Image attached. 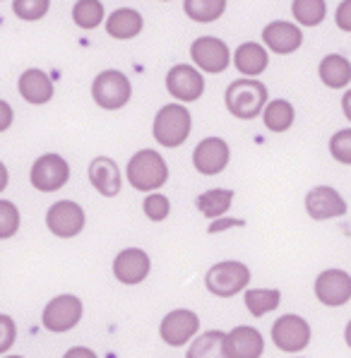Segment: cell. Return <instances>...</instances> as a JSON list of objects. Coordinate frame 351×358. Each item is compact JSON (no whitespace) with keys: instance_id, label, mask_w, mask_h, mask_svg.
Here are the masks:
<instances>
[{"instance_id":"cell-1","label":"cell","mask_w":351,"mask_h":358,"mask_svg":"<svg viewBox=\"0 0 351 358\" xmlns=\"http://www.w3.org/2000/svg\"><path fill=\"white\" fill-rule=\"evenodd\" d=\"M125 178L140 192H157L169 180V166L157 150H140L130 157Z\"/></svg>"},{"instance_id":"cell-2","label":"cell","mask_w":351,"mask_h":358,"mask_svg":"<svg viewBox=\"0 0 351 358\" xmlns=\"http://www.w3.org/2000/svg\"><path fill=\"white\" fill-rule=\"evenodd\" d=\"M267 87L260 80L253 77H243L229 85L227 94H224V103H227L229 113L238 120H253L262 113L267 106Z\"/></svg>"},{"instance_id":"cell-3","label":"cell","mask_w":351,"mask_h":358,"mask_svg":"<svg viewBox=\"0 0 351 358\" xmlns=\"http://www.w3.org/2000/svg\"><path fill=\"white\" fill-rule=\"evenodd\" d=\"M193 130V115L183 103H166L155 115L152 123V135H155L157 145L166 147V150H176L190 137Z\"/></svg>"},{"instance_id":"cell-4","label":"cell","mask_w":351,"mask_h":358,"mask_svg":"<svg viewBox=\"0 0 351 358\" xmlns=\"http://www.w3.org/2000/svg\"><path fill=\"white\" fill-rule=\"evenodd\" d=\"M250 279H253V274H250V267L245 262L224 260L207 269L205 289L217 299H234L241 291L248 289Z\"/></svg>"},{"instance_id":"cell-5","label":"cell","mask_w":351,"mask_h":358,"mask_svg":"<svg viewBox=\"0 0 351 358\" xmlns=\"http://www.w3.org/2000/svg\"><path fill=\"white\" fill-rule=\"evenodd\" d=\"M92 96L103 111H118L133 96V85L120 70H103L92 82Z\"/></svg>"},{"instance_id":"cell-6","label":"cell","mask_w":351,"mask_h":358,"mask_svg":"<svg viewBox=\"0 0 351 358\" xmlns=\"http://www.w3.org/2000/svg\"><path fill=\"white\" fill-rule=\"evenodd\" d=\"M85 315V303L75 294H60L46 303L41 313V324L53 334H65L75 329Z\"/></svg>"},{"instance_id":"cell-7","label":"cell","mask_w":351,"mask_h":358,"mask_svg":"<svg viewBox=\"0 0 351 358\" xmlns=\"http://www.w3.org/2000/svg\"><path fill=\"white\" fill-rule=\"evenodd\" d=\"M313 337L310 322L306 317L296 315V313H287V315L277 317L272 324V341L282 354H301L308 349Z\"/></svg>"},{"instance_id":"cell-8","label":"cell","mask_w":351,"mask_h":358,"mask_svg":"<svg viewBox=\"0 0 351 358\" xmlns=\"http://www.w3.org/2000/svg\"><path fill=\"white\" fill-rule=\"evenodd\" d=\"M197 332H200V315L190 308H176V310L166 313L159 324V337L173 349L190 344L197 337Z\"/></svg>"},{"instance_id":"cell-9","label":"cell","mask_w":351,"mask_h":358,"mask_svg":"<svg viewBox=\"0 0 351 358\" xmlns=\"http://www.w3.org/2000/svg\"><path fill=\"white\" fill-rule=\"evenodd\" d=\"M87 214L82 205L73 200H58L56 205L48 207L46 212V227L56 238H75L85 231Z\"/></svg>"},{"instance_id":"cell-10","label":"cell","mask_w":351,"mask_h":358,"mask_svg":"<svg viewBox=\"0 0 351 358\" xmlns=\"http://www.w3.org/2000/svg\"><path fill=\"white\" fill-rule=\"evenodd\" d=\"M315 299L327 308H342L351 301V274L347 269H322L313 284Z\"/></svg>"},{"instance_id":"cell-11","label":"cell","mask_w":351,"mask_h":358,"mask_svg":"<svg viewBox=\"0 0 351 358\" xmlns=\"http://www.w3.org/2000/svg\"><path fill=\"white\" fill-rule=\"evenodd\" d=\"M29 180L39 192H56L70 180V164L60 154H41L31 164Z\"/></svg>"},{"instance_id":"cell-12","label":"cell","mask_w":351,"mask_h":358,"mask_svg":"<svg viewBox=\"0 0 351 358\" xmlns=\"http://www.w3.org/2000/svg\"><path fill=\"white\" fill-rule=\"evenodd\" d=\"M347 200L342 192L334 190L332 185H315L306 195V214L313 222H327V219H339L347 214Z\"/></svg>"},{"instance_id":"cell-13","label":"cell","mask_w":351,"mask_h":358,"mask_svg":"<svg viewBox=\"0 0 351 358\" xmlns=\"http://www.w3.org/2000/svg\"><path fill=\"white\" fill-rule=\"evenodd\" d=\"M190 56L197 70H205V73L219 75L229 68L231 63V51L229 46L217 36H200L190 46Z\"/></svg>"},{"instance_id":"cell-14","label":"cell","mask_w":351,"mask_h":358,"mask_svg":"<svg viewBox=\"0 0 351 358\" xmlns=\"http://www.w3.org/2000/svg\"><path fill=\"white\" fill-rule=\"evenodd\" d=\"M231 162V150L222 137H205L193 150V166L202 176H219Z\"/></svg>"},{"instance_id":"cell-15","label":"cell","mask_w":351,"mask_h":358,"mask_svg":"<svg viewBox=\"0 0 351 358\" xmlns=\"http://www.w3.org/2000/svg\"><path fill=\"white\" fill-rule=\"evenodd\" d=\"M166 90L180 103H193L205 92V80L195 65H173L166 75Z\"/></svg>"},{"instance_id":"cell-16","label":"cell","mask_w":351,"mask_h":358,"mask_svg":"<svg viewBox=\"0 0 351 358\" xmlns=\"http://www.w3.org/2000/svg\"><path fill=\"white\" fill-rule=\"evenodd\" d=\"M152 272V260L142 248H123L113 260V277L125 286L142 284Z\"/></svg>"},{"instance_id":"cell-17","label":"cell","mask_w":351,"mask_h":358,"mask_svg":"<svg viewBox=\"0 0 351 358\" xmlns=\"http://www.w3.org/2000/svg\"><path fill=\"white\" fill-rule=\"evenodd\" d=\"M262 41L270 51L279 53V56H289V53L299 51L303 43V31L299 24L287 20H277L262 29Z\"/></svg>"},{"instance_id":"cell-18","label":"cell","mask_w":351,"mask_h":358,"mask_svg":"<svg viewBox=\"0 0 351 358\" xmlns=\"http://www.w3.org/2000/svg\"><path fill=\"white\" fill-rule=\"evenodd\" d=\"M227 344L231 358H260L265 354V337L253 324H238L227 332Z\"/></svg>"},{"instance_id":"cell-19","label":"cell","mask_w":351,"mask_h":358,"mask_svg":"<svg viewBox=\"0 0 351 358\" xmlns=\"http://www.w3.org/2000/svg\"><path fill=\"white\" fill-rule=\"evenodd\" d=\"M89 183L94 190L103 197H116L123 188V173H120L118 164L108 157H96L89 164Z\"/></svg>"},{"instance_id":"cell-20","label":"cell","mask_w":351,"mask_h":358,"mask_svg":"<svg viewBox=\"0 0 351 358\" xmlns=\"http://www.w3.org/2000/svg\"><path fill=\"white\" fill-rule=\"evenodd\" d=\"M17 90H20V96L24 99L27 103L31 106H43L53 99V82L43 70H24L20 75V82H17Z\"/></svg>"},{"instance_id":"cell-21","label":"cell","mask_w":351,"mask_h":358,"mask_svg":"<svg viewBox=\"0 0 351 358\" xmlns=\"http://www.w3.org/2000/svg\"><path fill=\"white\" fill-rule=\"evenodd\" d=\"M234 65L238 73H243L245 77H255L262 75L270 65V53L265 51V46H260L257 41H245L236 48L234 53Z\"/></svg>"},{"instance_id":"cell-22","label":"cell","mask_w":351,"mask_h":358,"mask_svg":"<svg viewBox=\"0 0 351 358\" xmlns=\"http://www.w3.org/2000/svg\"><path fill=\"white\" fill-rule=\"evenodd\" d=\"M185 358H231L229 356L227 332L222 329H207L190 341Z\"/></svg>"},{"instance_id":"cell-23","label":"cell","mask_w":351,"mask_h":358,"mask_svg":"<svg viewBox=\"0 0 351 358\" xmlns=\"http://www.w3.org/2000/svg\"><path fill=\"white\" fill-rule=\"evenodd\" d=\"M317 75L320 82L330 90H347L351 85V63L342 53H330L320 60L317 65Z\"/></svg>"},{"instance_id":"cell-24","label":"cell","mask_w":351,"mask_h":358,"mask_svg":"<svg viewBox=\"0 0 351 358\" xmlns=\"http://www.w3.org/2000/svg\"><path fill=\"white\" fill-rule=\"evenodd\" d=\"M145 27V20L142 15L133 8H118L108 15L106 20V31L108 36L120 38V41H128V38H135Z\"/></svg>"},{"instance_id":"cell-25","label":"cell","mask_w":351,"mask_h":358,"mask_svg":"<svg viewBox=\"0 0 351 358\" xmlns=\"http://www.w3.org/2000/svg\"><path fill=\"white\" fill-rule=\"evenodd\" d=\"M234 197H236V192L229 190V188H212V190H207V192H202V195L195 197V207L202 217L222 219L224 214L231 209Z\"/></svg>"},{"instance_id":"cell-26","label":"cell","mask_w":351,"mask_h":358,"mask_svg":"<svg viewBox=\"0 0 351 358\" xmlns=\"http://www.w3.org/2000/svg\"><path fill=\"white\" fill-rule=\"evenodd\" d=\"M296 120V108L287 99H274L262 108V123L270 132H287Z\"/></svg>"},{"instance_id":"cell-27","label":"cell","mask_w":351,"mask_h":358,"mask_svg":"<svg viewBox=\"0 0 351 358\" xmlns=\"http://www.w3.org/2000/svg\"><path fill=\"white\" fill-rule=\"evenodd\" d=\"M243 303L253 317H265L279 308V303H282V291L279 289H245Z\"/></svg>"},{"instance_id":"cell-28","label":"cell","mask_w":351,"mask_h":358,"mask_svg":"<svg viewBox=\"0 0 351 358\" xmlns=\"http://www.w3.org/2000/svg\"><path fill=\"white\" fill-rule=\"evenodd\" d=\"M224 10H227V0H183V13L200 24L217 22Z\"/></svg>"},{"instance_id":"cell-29","label":"cell","mask_w":351,"mask_h":358,"mask_svg":"<svg viewBox=\"0 0 351 358\" xmlns=\"http://www.w3.org/2000/svg\"><path fill=\"white\" fill-rule=\"evenodd\" d=\"M292 15H294L296 24L317 27L327 15V3L325 0H294Z\"/></svg>"},{"instance_id":"cell-30","label":"cell","mask_w":351,"mask_h":358,"mask_svg":"<svg viewBox=\"0 0 351 358\" xmlns=\"http://www.w3.org/2000/svg\"><path fill=\"white\" fill-rule=\"evenodd\" d=\"M73 20L80 29H96L103 22L101 0H78L73 8Z\"/></svg>"},{"instance_id":"cell-31","label":"cell","mask_w":351,"mask_h":358,"mask_svg":"<svg viewBox=\"0 0 351 358\" xmlns=\"http://www.w3.org/2000/svg\"><path fill=\"white\" fill-rule=\"evenodd\" d=\"M142 212H145V217L150 219V222L162 224V222H166L169 214H171V202H169V197L162 195V192H150V195L145 197V202H142Z\"/></svg>"},{"instance_id":"cell-32","label":"cell","mask_w":351,"mask_h":358,"mask_svg":"<svg viewBox=\"0 0 351 358\" xmlns=\"http://www.w3.org/2000/svg\"><path fill=\"white\" fill-rule=\"evenodd\" d=\"M20 231V209L15 202L0 200V241L13 238Z\"/></svg>"},{"instance_id":"cell-33","label":"cell","mask_w":351,"mask_h":358,"mask_svg":"<svg viewBox=\"0 0 351 358\" xmlns=\"http://www.w3.org/2000/svg\"><path fill=\"white\" fill-rule=\"evenodd\" d=\"M48 8H51V0H15L13 3V13L27 22L41 20L48 13Z\"/></svg>"},{"instance_id":"cell-34","label":"cell","mask_w":351,"mask_h":358,"mask_svg":"<svg viewBox=\"0 0 351 358\" xmlns=\"http://www.w3.org/2000/svg\"><path fill=\"white\" fill-rule=\"evenodd\" d=\"M330 154L334 162L344 164V166H351V128L334 132L330 137Z\"/></svg>"},{"instance_id":"cell-35","label":"cell","mask_w":351,"mask_h":358,"mask_svg":"<svg viewBox=\"0 0 351 358\" xmlns=\"http://www.w3.org/2000/svg\"><path fill=\"white\" fill-rule=\"evenodd\" d=\"M17 339V324L10 315L0 313V354H8Z\"/></svg>"},{"instance_id":"cell-36","label":"cell","mask_w":351,"mask_h":358,"mask_svg":"<svg viewBox=\"0 0 351 358\" xmlns=\"http://www.w3.org/2000/svg\"><path fill=\"white\" fill-rule=\"evenodd\" d=\"M334 22L342 31H351V0H342L334 13Z\"/></svg>"},{"instance_id":"cell-37","label":"cell","mask_w":351,"mask_h":358,"mask_svg":"<svg viewBox=\"0 0 351 358\" xmlns=\"http://www.w3.org/2000/svg\"><path fill=\"white\" fill-rule=\"evenodd\" d=\"M13 120H15V111H13V106H10L8 101H3L0 99V132H5L13 125Z\"/></svg>"},{"instance_id":"cell-38","label":"cell","mask_w":351,"mask_h":358,"mask_svg":"<svg viewBox=\"0 0 351 358\" xmlns=\"http://www.w3.org/2000/svg\"><path fill=\"white\" fill-rule=\"evenodd\" d=\"M63 358H99V356L94 349H89V346H73V349L65 351Z\"/></svg>"},{"instance_id":"cell-39","label":"cell","mask_w":351,"mask_h":358,"mask_svg":"<svg viewBox=\"0 0 351 358\" xmlns=\"http://www.w3.org/2000/svg\"><path fill=\"white\" fill-rule=\"evenodd\" d=\"M243 219H217L215 224H212L210 229V234H217V231H224V229H234V227H243Z\"/></svg>"},{"instance_id":"cell-40","label":"cell","mask_w":351,"mask_h":358,"mask_svg":"<svg viewBox=\"0 0 351 358\" xmlns=\"http://www.w3.org/2000/svg\"><path fill=\"white\" fill-rule=\"evenodd\" d=\"M342 111H344V115H347V120L351 123V90L344 92V96H342Z\"/></svg>"},{"instance_id":"cell-41","label":"cell","mask_w":351,"mask_h":358,"mask_svg":"<svg viewBox=\"0 0 351 358\" xmlns=\"http://www.w3.org/2000/svg\"><path fill=\"white\" fill-rule=\"evenodd\" d=\"M8 180H10V173H8V166L0 162V192L8 188Z\"/></svg>"},{"instance_id":"cell-42","label":"cell","mask_w":351,"mask_h":358,"mask_svg":"<svg viewBox=\"0 0 351 358\" xmlns=\"http://www.w3.org/2000/svg\"><path fill=\"white\" fill-rule=\"evenodd\" d=\"M344 341H347V346L351 349V320L347 322V327H344Z\"/></svg>"},{"instance_id":"cell-43","label":"cell","mask_w":351,"mask_h":358,"mask_svg":"<svg viewBox=\"0 0 351 358\" xmlns=\"http://www.w3.org/2000/svg\"><path fill=\"white\" fill-rule=\"evenodd\" d=\"M5 358H24V356H5Z\"/></svg>"}]
</instances>
